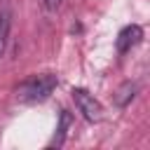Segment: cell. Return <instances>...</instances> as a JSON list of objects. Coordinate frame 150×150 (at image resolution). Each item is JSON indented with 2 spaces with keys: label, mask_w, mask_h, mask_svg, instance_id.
Instances as JSON below:
<instances>
[{
  "label": "cell",
  "mask_w": 150,
  "mask_h": 150,
  "mask_svg": "<svg viewBox=\"0 0 150 150\" xmlns=\"http://www.w3.org/2000/svg\"><path fill=\"white\" fill-rule=\"evenodd\" d=\"M59 80L56 75L52 73H42V75H33L28 80H23L19 87H16V98L19 101H26V103H38V101H45L52 96V91L56 89Z\"/></svg>",
  "instance_id": "cell-1"
},
{
  "label": "cell",
  "mask_w": 150,
  "mask_h": 150,
  "mask_svg": "<svg viewBox=\"0 0 150 150\" xmlns=\"http://www.w3.org/2000/svg\"><path fill=\"white\" fill-rule=\"evenodd\" d=\"M73 101H75L77 110L82 112V117L87 122H101L103 105L98 103V98H94V94H89L84 87H75L73 89Z\"/></svg>",
  "instance_id": "cell-2"
},
{
  "label": "cell",
  "mask_w": 150,
  "mask_h": 150,
  "mask_svg": "<svg viewBox=\"0 0 150 150\" xmlns=\"http://www.w3.org/2000/svg\"><path fill=\"white\" fill-rule=\"evenodd\" d=\"M141 38H143V28H141L138 23L124 26V28L120 30V35H117V52H120V54L131 52V49L141 42Z\"/></svg>",
  "instance_id": "cell-3"
},
{
  "label": "cell",
  "mask_w": 150,
  "mask_h": 150,
  "mask_svg": "<svg viewBox=\"0 0 150 150\" xmlns=\"http://www.w3.org/2000/svg\"><path fill=\"white\" fill-rule=\"evenodd\" d=\"M70 124H73V115L68 112V110H61V117H59V127H56V134H54V141H52V145H63V141H66V136H68V129H70Z\"/></svg>",
  "instance_id": "cell-4"
},
{
  "label": "cell",
  "mask_w": 150,
  "mask_h": 150,
  "mask_svg": "<svg viewBox=\"0 0 150 150\" xmlns=\"http://www.w3.org/2000/svg\"><path fill=\"white\" fill-rule=\"evenodd\" d=\"M136 89H138V87H136L134 82H124V84L115 91V103H117L120 108H127V105L131 103V98L136 96Z\"/></svg>",
  "instance_id": "cell-5"
},
{
  "label": "cell",
  "mask_w": 150,
  "mask_h": 150,
  "mask_svg": "<svg viewBox=\"0 0 150 150\" xmlns=\"http://www.w3.org/2000/svg\"><path fill=\"white\" fill-rule=\"evenodd\" d=\"M9 28H12V14L7 9H0V56L7 49V40H9Z\"/></svg>",
  "instance_id": "cell-6"
},
{
  "label": "cell",
  "mask_w": 150,
  "mask_h": 150,
  "mask_svg": "<svg viewBox=\"0 0 150 150\" xmlns=\"http://www.w3.org/2000/svg\"><path fill=\"white\" fill-rule=\"evenodd\" d=\"M42 5H45V9H49V12H54L59 5H61V0H42Z\"/></svg>",
  "instance_id": "cell-7"
}]
</instances>
